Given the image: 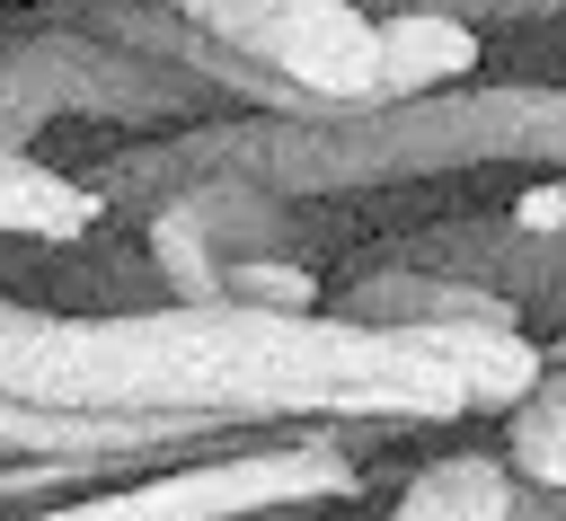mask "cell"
I'll return each instance as SVG.
<instances>
[{
    "label": "cell",
    "mask_w": 566,
    "mask_h": 521,
    "mask_svg": "<svg viewBox=\"0 0 566 521\" xmlns=\"http://www.w3.org/2000/svg\"><path fill=\"white\" fill-rule=\"evenodd\" d=\"M168 79L97 35H35L27 53L0 62V150H27V124L62 115V106H88V115H115V106H159Z\"/></svg>",
    "instance_id": "4"
},
{
    "label": "cell",
    "mask_w": 566,
    "mask_h": 521,
    "mask_svg": "<svg viewBox=\"0 0 566 521\" xmlns=\"http://www.w3.org/2000/svg\"><path fill=\"white\" fill-rule=\"evenodd\" d=\"M504 468L522 477V495H566V380L557 371L504 415Z\"/></svg>",
    "instance_id": "8"
},
{
    "label": "cell",
    "mask_w": 566,
    "mask_h": 521,
    "mask_svg": "<svg viewBox=\"0 0 566 521\" xmlns=\"http://www.w3.org/2000/svg\"><path fill=\"white\" fill-rule=\"evenodd\" d=\"M354 459L336 442H256V450H212L186 468H150L133 486L106 495H71V503H35L18 521H256L283 503H336L354 495Z\"/></svg>",
    "instance_id": "3"
},
{
    "label": "cell",
    "mask_w": 566,
    "mask_h": 521,
    "mask_svg": "<svg viewBox=\"0 0 566 521\" xmlns=\"http://www.w3.org/2000/svg\"><path fill=\"white\" fill-rule=\"evenodd\" d=\"M478 71V26L469 18H442V9H407V18H380V106H416V97H442Z\"/></svg>",
    "instance_id": "5"
},
{
    "label": "cell",
    "mask_w": 566,
    "mask_h": 521,
    "mask_svg": "<svg viewBox=\"0 0 566 521\" xmlns=\"http://www.w3.org/2000/svg\"><path fill=\"white\" fill-rule=\"evenodd\" d=\"M548 344L513 318L371 327L345 309L177 300L53 318L0 300V397L62 415H195V424H451L513 415L548 380Z\"/></svg>",
    "instance_id": "1"
},
{
    "label": "cell",
    "mask_w": 566,
    "mask_h": 521,
    "mask_svg": "<svg viewBox=\"0 0 566 521\" xmlns=\"http://www.w3.org/2000/svg\"><path fill=\"white\" fill-rule=\"evenodd\" d=\"M97 194L27 150H0V238H88Z\"/></svg>",
    "instance_id": "7"
},
{
    "label": "cell",
    "mask_w": 566,
    "mask_h": 521,
    "mask_svg": "<svg viewBox=\"0 0 566 521\" xmlns=\"http://www.w3.org/2000/svg\"><path fill=\"white\" fill-rule=\"evenodd\" d=\"M513 230L566 238V177H539V185H522V203H513Z\"/></svg>",
    "instance_id": "9"
},
{
    "label": "cell",
    "mask_w": 566,
    "mask_h": 521,
    "mask_svg": "<svg viewBox=\"0 0 566 521\" xmlns=\"http://www.w3.org/2000/svg\"><path fill=\"white\" fill-rule=\"evenodd\" d=\"M195 35H212L239 71L310 115H380V18L354 0H177Z\"/></svg>",
    "instance_id": "2"
},
{
    "label": "cell",
    "mask_w": 566,
    "mask_h": 521,
    "mask_svg": "<svg viewBox=\"0 0 566 521\" xmlns=\"http://www.w3.org/2000/svg\"><path fill=\"white\" fill-rule=\"evenodd\" d=\"M513 512H522V477L504 468V450H442L389 503V521H513Z\"/></svg>",
    "instance_id": "6"
}]
</instances>
